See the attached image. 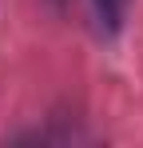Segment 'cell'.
<instances>
[{
	"instance_id": "1",
	"label": "cell",
	"mask_w": 143,
	"mask_h": 148,
	"mask_svg": "<svg viewBox=\"0 0 143 148\" xmlns=\"http://www.w3.org/2000/svg\"><path fill=\"white\" fill-rule=\"evenodd\" d=\"M127 4L131 0H92V16H95V32L103 40H115L123 20H127Z\"/></svg>"
},
{
	"instance_id": "2",
	"label": "cell",
	"mask_w": 143,
	"mask_h": 148,
	"mask_svg": "<svg viewBox=\"0 0 143 148\" xmlns=\"http://www.w3.org/2000/svg\"><path fill=\"white\" fill-rule=\"evenodd\" d=\"M56 4H64V0H56Z\"/></svg>"
}]
</instances>
